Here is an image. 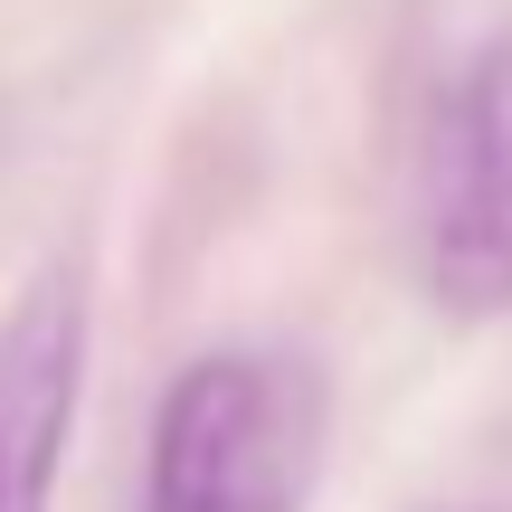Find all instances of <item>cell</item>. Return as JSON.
Returning <instances> with one entry per match:
<instances>
[{
	"label": "cell",
	"instance_id": "obj_1",
	"mask_svg": "<svg viewBox=\"0 0 512 512\" xmlns=\"http://www.w3.org/2000/svg\"><path fill=\"white\" fill-rule=\"evenodd\" d=\"M323 465V380L285 351H200L162 389L143 512H304Z\"/></svg>",
	"mask_w": 512,
	"mask_h": 512
},
{
	"label": "cell",
	"instance_id": "obj_2",
	"mask_svg": "<svg viewBox=\"0 0 512 512\" xmlns=\"http://www.w3.org/2000/svg\"><path fill=\"white\" fill-rule=\"evenodd\" d=\"M418 275L456 323L512 313V38H484L427 114Z\"/></svg>",
	"mask_w": 512,
	"mask_h": 512
},
{
	"label": "cell",
	"instance_id": "obj_3",
	"mask_svg": "<svg viewBox=\"0 0 512 512\" xmlns=\"http://www.w3.org/2000/svg\"><path fill=\"white\" fill-rule=\"evenodd\" d=\"M86 389V275L48 266L0 313V512H48Z\"/></svg>",
	"mask_w": 512,
	"mask_h": 512
}]
</instances>
